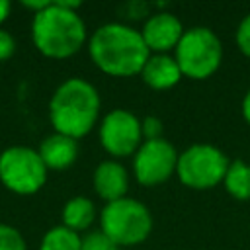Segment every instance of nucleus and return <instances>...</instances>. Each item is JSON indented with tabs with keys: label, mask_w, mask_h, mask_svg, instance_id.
Returning <instances> with one entry per match:
<instances>
[{
	"label": "nucleus",
	"mask_w": 250,
	"mask_h": 250,
	"mask_svg": "<svg viewBox=\"0 0 250 250\" xmlns=\"http://www.w3.org/2000/svg\"><path fill=\"white\" fill-rule=\"evenodd\" d=\"M88 53L102 72L117 78L141 74L150 57L141 31L119 21L100 25L88 39Z\"/></svg>",
	"instance_id": "nucleus-1"
},
{
	"label": "nucleus",
	"mask_w": 250,
	"mask_h": 250,
	"mask_svg": "<svg viewBox=\"0 0 250 250\" xmlns=\"http://www.w3.org/2000/svg\"><path fill=\"white\" fill-rule=\"evenodd\" d=\"M80 2L55 0L33 14L31 39L35 49L49 59H68L86 43V23L78 16Z\"/></svg>",
	"instance_id": "nucleus-2"
},
{
	"label": "nucleus",
	"mask_w": 250,
	"mask_h": 250,
	"mask_svg": "<svg viewBox=\"0 0 250 250\" xmlns=\"http://www.w3.org/2000/svg\"><path fill=\"white\" fill-rule=\"evenodd\" d=\"M102 100L96 86L84 78H68L53 92L49 100V121L55 133L82 139L100 117Z\"/></svg>",
	"instance_id": "nucleus-3"
},
{
	"label": "nucleus",
	"mask_w": 250,
	"mask_h": 250,
	"mask_svg": "<svg viewBox=\"0 0 250 250\" xmlns=\"http://www.w3.org/2000/svg\"><path fill=\"white\" fill-rule=\"evenodd\" d=\"M100 230L117 246H137L152 230V215L145 203L121 197L105 203L100 213Z\"/></svg>",
	"instance_id": "nucleus-4"
},
{
	"label": "nucleus",
	"mask_w": 250,
	"mask_h": 250,
	"mask_svg": "<svg viewBox=\"0 0 250 250\" xmlns=\"http://www.w3.org/2000/svg\"><path fill=\"white\" fill-rule=\"evenodd\" d=\"M174 59L184 76L191 80H205L215 74L223 61V43L219 35L205 25H195L184 31Z\"/></svg>",
	"instance_id": "nucleus-5"
},
{
	"label": "nucleus",
	"mask_w": 250,
	"mask_h": 250,
	"mask_svg": "<svg viewBox=\"0 0 250 250\" xmlns=\"http://www.w3.org/2000/svg\"><path fill=\"white\" fill-rule=\"evenodd\" d=\"M229 164L230 160L221 148L213 145L197 143L178 154L176 174L186 188L211 189L223 184Z\"/></svg>",
	"instance_id": "nucleus-6"
},
{
	"label": "nucleus",
	"mask_w": 250,
	"mask_h": 250,
	"mask_svg": "<svg viewBox=\"0 0 250 250\" xmlns=\"http://www.w3.org/2000/svg\"><path fill=\"white\" fill-rule=\"evenodd\" d=\"M0 182L18 195H33L47 182V166L31 146H8L0 152Z\"/></svg>",
	"instance_id": "nucleus-7"
},
{
	"label": "nucleus",
	"mask_w": 250,
	"mask_h": 250,
	"mask_svg": "<svg viewBox=\"0 0 250 250\" xmlns=\"http://www.w3.org/2000/svg\"><path fill=\"white\" fill-rule=\"evenodd\" d=\"M178 150L164 137L154 141H143L133 154V174L141 186L152 188L164 184L172 174H176Z\"/></svg>",
	"instance_id": "nucleus-8"
},
{
	"label": "nucleus",
	"mask_w": 250,
	"mask_h": 250,
	"mask_svg": "<svg viewBox=\"0 0 250 250\" xmlns=\"http://www.w3.org/2000/svg\"><path fill=\"white\" fill-rule=\"evenodd\" d=\"M143 131L141 119L121 107L111 109L100 125V143L111 156H133L141 146Z\"/></svg>",
	"instance_id": "nucleus-9"
},
{
	"label": "nucleus",
	"mask_w": 250,
	"mask_h": 250,
	"mask_svg": "<svg viewBox=\"0 0 250 250\" xmlns=\"http://www.w3.org/2000/svg\"><path fill=\"white\" fill-rule=\"evenodd\" d=\"M184 31L182 21L172 12H156L145 20L141 35L150 55H168L178 47Z\"/></svg>",
	"instance_id": "nucleus-10"
},
{
	"label": "nucleus",
	"mask_w": 250,
	"mask_h": 250,
	"mask_svg": "<svg viewBox=\"0 0 250 250\" xmlns=\"http://www.w3.org/2000/svg\"><path fill=\"white\" fill-rule=\"evenodd\" d=\"M94 189L96 193L105 201H117L121 197H127V189H129V174L125 170L123 164H119L117 160H104L96 166L94 176Z\"/></svg>",
	"instance_id": "nucleus-11"
},
{
	"label": "nucleus",
	"mask_w": 250,
	"mask_h": 250,
	"mask_svg": "<svg viewBox=\"0 0 250 250\" xmlns=\"http://www.w3.org/2000/svg\"><path fill=\"white\" fill-rule=\"evenodd\" d=\"M37 152L47 170H64L78 158V141L61 133H53L41 141Z\"/></svg>",
	"instance_id": "nucleus-12"
},
{
	"label": "nucleus",
	"mask_w": 250,
	"mask_h": 250,
	"mask_svg": "<svg viewBox=\"0 0 250 250\" xmlns=\"http://www.w3.org/2000/svg\"><path fill=\"white\" fill-rule=\"evenodd\" d=\"M182 70L172 55H150L141 70V78L152 90L174 88L182 80Z\"/></svg>",
	"instance_id": "nucleus-13"
},
{
	"label": "nucleus",
	"mask_w": 250,
	"mask_h": 250,
	"mask_svg": "<svg viewBox=\"0 0 250 250\" xmlns=\"http://www.w3.org/2000/svg\"><path fill=\"white\" fill-rule=\"evenodd\" d=\"M96 219V207L90 197L76 195L70 197L62 207V225L74 232L86 230Z\"/></svg>",
	"instance_id": "nucleus-14"
},
{
	"label": "nucleus",
	"mask_w": 250,
	"mask_h": 250,
	"mask_svg": "<svg viewBox=\"0 0 250 250\" xmlns=\"http://www.w3.org/2000/svg\"><path fill=\"white\" fill-rule=\"evenodd\" d=\"M223 186L234 199H250V164L244 160H232L227 168Z\"/></svg>",
	"instance_id": "nucleus-15"
},
{
	"label": "nucleus",
	"mask_w": 250,
	"mask_h": 250,
	"mask_svg": "<svg viewBox=\"0 0 250 250\" xmlns=\"http://www.w3.org/2000/svg\"><path fill=\"white\" fill-rule=\"evenodd\" d=\"M39 250H82V238L78 232L59 225L43 234Z\"/></svg>",
	"instance_id": "nucleus-16"
},
{
	"label": "nucleus",
	"mask_w": 250,
	"mask_h": 250,
	"mask_svg": "<svg viewBox=\"0 0 250 250\" xmlns=\"http://www.w3.org/2000/svg\"><path fill=\"white\" fill-rule=\"evenodd\" d=\"M0 250H27V242L16 227L0 223Z\"/></svg>",
	"instance_id": "nucleus-17"
},
{
	"label": "nucleus",
	"mask_w": 250,
	"mask_h": 250,
	"mask_svg": "<svg viewBox=\"0 0 250 250\" xmlns=\"http://www.w3.org/2000/svg\"><path fill=\"white\" fill-rule=\"evenodd\" d=\"M82 250H119V246L113 244L102 230H94L82 238Z\"/></svg>",
	"instance_id": "nucleus-18"
},
{
	"label": "nucleus",
	"mask_w": 250,
	"mask_h": 250,
	"mask_svg": "<svg viewBox=\"0 0 250 250\" xmlns=\"http://www.w3.org/2000/svg\"><path fill=\"white\" fill-rule=\"evenodd\" d=\"M141 131H143V141L162 139V121L156 115H146L141 121Z\"/></svg>",
	"instance_id": "nucleus-19"
},
{
	"label": "nucleus",
	"mask_w": 250,
	"mask_h": 250,
	"mask_svg": "<svg viewBox=\"0 0 250 250\" xmlns=\"http://www.w3.org/2000/svg\"><path fill=\"white\" fill-rule=\"evenodd\" d=\"M236 45L242 55L250 57V14H246L236 27Z\"/></svg>",
	"instance_id": "nucleus-20"
},
{
	"label": "nucleus",
	"mask_w": 250,
	"mask_h": 250,
	"mask_svg": "<svg viewBox=\"0 0 250 250\" xmlns=\"http://www.w3.org/2000/svg\"><path fill=\"white\" fill-rule=\"evenodd\" d=\"M14 51H16V39L12 37V33L0 27V62L8 61L14 55Z\"/></svg>",
	"instance_id": "nucleus-21"
},
{
	"label": "nucleus",
	"mask_w": 250,
	"mask_h": 250,
	"mask_svg": "<svg viewBox=\"0 0 250 250\" xmlns=\"http://www.w3.org/2000/svg\"><path fill=\"white\" fill-rule=\"evenodd\" d=\"M51 4V0H21V6L31 10L33 14H39L41 10H45Z\"/></svg>",
	"instance_id": "nucleus-22"
},
{
	"label": "nucleus",
	"mask_w": 250,
	"mask_h": 250,
	"mask_svg": "<svg viewBox=\"0 0 250 250\" xmlns=\"http://www.w3.org/2000/svg\"><path fill=\"white\" fill-rule=\"evenodd\" d=\"M242 117H244V121L250 125V88L246 90V94H244V98H242Z\"/></svg>",
	"instance_id": "nucleus-23"
},
{
	"label": "nucleus",
	"mask_w": 250,
	"mask_h": 250,
	"mask_svg": "<svg viewBox=\"0 0 250 250\" xmlns=\"http://www.w3.org/2000/svg\"><path fill=\"white\" fill-rule=\"evenodd\" d=\"M10 10H12V4H10L8 0H0V25H2V23L8 20Z\"/></svg>",
	"instance_id": "nucleus-24"
}]
</instances>
